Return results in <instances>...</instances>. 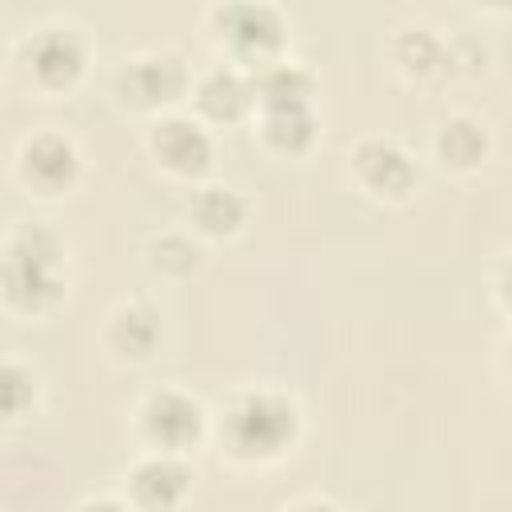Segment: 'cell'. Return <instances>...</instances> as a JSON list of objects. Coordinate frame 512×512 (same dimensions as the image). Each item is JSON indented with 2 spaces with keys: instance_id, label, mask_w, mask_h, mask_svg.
I'll list each match as a JSON object with an SVG mask.
<instances>
[{
  "instance_id": "6da1fadb",
  "label": "cell",
  "mask_w": 512,
  "mask_h": 512,
  "mask_svg": "<svg viewBox=\"0 0 512 512\" xmlns=\"http://www.w3.org/2000/svg\"><path fill=\"white\" fill-rule=\"evenodd\" d=\"M0 288L24 312H40L60 296V244L48 228L28 224L4 244Z\"/></svg>"
},
{
  "instance_id": "7a4b0ae2",
  "label": "cell",
  "mask_w": 512,
  "mask_h": 512,
  "mask_svg": "<svg viewBox=\"0 0 512 512\" xmlns=\"http://www.w3.org/2000/svg\"><path fill=\"white\" fill-rule=\"evenodd\" d=\"M296 436V404L280 392H244L224 416L228 452L240 460H272Z\"/></svg>"
},
{
  "instance_id": "3957f363",
  "label": "cell",
  "mask_w": 512,
  "mask_h": 512,
  "mask_svg": "<svg viewBox=\"0 0 512 512\" xmlns=\"http://www.w3.org/2000/svg\"><path fill=\"white\" fill-rule=\"evenodd\" d=\"M212 20H216V36L236 56H248V60L272 56L284 40V20L264 0H228V4L216 8Z\"/></svg>"
},
{
  "instance_id": "277c9868",
  "label": "cell",
  "mask_w": 512,
  "mask_h": 512,
  "mask_svg": "<svg viewBox=\"0 0 512 512\" xmlns=\"http://www.w3.org/2000/svg\"><path fill=\"white\" fill-rule=\"evenodd\" d=\"M184 64L168 52H156V56H136L120 68L116 76V92L132 104V108H160V104H172L180 92H184Z\"/></svg>"
},
{
  "instance_id": "5b68a950",
  "label": "cell",
  "mask_w": 512,
  "mask_h": 512,
  "mask_svg": "<svg viewBox=\"0 0 512 512\" xmlns=\"http://www.w3.org/2000/svg\"><path fill=\"white\" fill-rule=\"evenodd\" d=\"M204 428V408L184 396V392H156L148 404H144V432L152 444L176 452V448H188Z\"/></svg>"
},
{
  "instance_id": "8992f818",
  "label": "cell",
  "mask_w": 512,
  "mask_h": 512,
  "mask_svg": "<svg viewBox=\"0 0 512 512\" xmlns=\"http://www.w3.org/2000/svg\"><path fill=\"white\" fill-rule=\"evenodd\" d=\"M28 68L44 88H68L84 72V44L68 28H44L28 44Z\"/></svg>"
},
{
  "instance_id": "52a82bcc",
  "label": "cell",
  "mask_w": 512,
  "mask_h": 512,
  "mask_svg": "<svg viewBox=\"0 0 512 512\" xmlns=\"http://www.w3.org/2000/svg\"><path fill=\"white\" fill-rule=\"evenodd\" d=\"M352 168L376 196H404L412 188V160L392 140H360L352 152Z\"/></svg>"
},
{
  "instance_id": "ba28073f",
  "label": "cell",
  "mask_w": 512,
  "mask_h": 512,
  "mask_svg": "<svg viewBox=\"0 0 512 512\" xmlns=\"http://www.w3.org/2000/svg\"><path fill=\"white\" fill-rule=\"evenodd\" d=\"M20 172L44 192H60L76 176V148L60 132H40L20 148Z\"/></svg>"
},
{
  "instance_id": "9c48e42d",
  "label": "cell",
  "mask_w": 512,
  "mask_h": 512,
  "mask_svg": "<svg viewBox=\"0 0 512 512\" xmlns=\"http://www.w3.org/2000/svg\"><path fill=\"white\" fill-rule=\"evenodd\" d=\"M152 152L160 156V164L168 172L180 176H196L208 168L212 160V140L192 124V120H164L152 132Z\"/></svg>"
},
{
  "instance_id": "30bf717a",
  "label": "cell",
  "mask_w": 512,
  "mask_h": 512,
  "mask_svg": "<svg viewBox=\"0 0 512 512\" xmlns=\"http://www.w3.org/2000/svg\"><path fill=\"white\" fill-rule=\"evenodd\" d=\"M192 472L172 456H152L132 468V496L144 508H168L188 492Z\"/></svg>"
},
{
  "instance_id": "8fae6325",
  "label": "cell",
  "mask_w": 512,
  "mask_h": 512,
  "mask_svg": "<svg viewBox=\"0 0 512 512\" xmlns=\"http://www.w3.org/2000/svg\"><path fill=\"white\" fill-rule=\"evenodd\" d=\"M196 100L212 120H236L252 104V84L232 68H216L212 76H204Z\"/></svg>"
},
{
  "instance_id": "7c38bea8",
  "label": "cell",
  "mask_w": 512,
  "mask_h": 512,
  "mask_svg": "<svg viewBox=\"0 0 512 512\" xmlns=\"http://www.w3.org/2000/svg\"><path fill=\"white\" fill-rule=\"evenodd\" d=\"M316 136V120L308 104H272L264 108V140L280 152H300Z\"/></svg>"
},
{
  "instance_id": "4fadbf2b",
  "label": "cell",
  "mask_w": 512,
  "mask_h": 512,
  "mask_svg": "<svg viewBox=\"0 0 512 512\" xmlns=\"http://www.w3.org/2000/svg\"><path fill=\"white\" fill-rule=\"evenodd\" d=\"M436 148H440V160L444 164H452V168H476L484 160V152H488V136H484V128L476 120L456 116V120H448L440 128Z\"/></svg>"
},
{
  "instance_id": "5bb4252c",
  "label": "cell",
  "mask_w": 512,
  "mask_h": 512,
  "mask_svg": "<svg viewBox=\"0 0 512 512\" xmlns=\"http://www.w3.org/2000/svg\"><path fill=\"white\" fill-rule=\"evenodd\" d=\"M192 220L212 236L236 232L240 220H244V200L236 192H228V188H200L192 196Z\"/></svg>"
},
{
  "instance_id": "9a60e30c",
  "label": "cell",
  "mask_w": 512,
  "mask_h": 512,
  "mask_svg": "<svg viewBox=\"0 0 512 512\" xmlns=\"http://www.w3.org/2000/svg\"><path fill=\"white\" fill-rule=\"evenodd\" d=\"M160 328H156V316L148 308H120L112 316V328H108V344L120 352V356H148L152 344H156Z\"/></svg>"
},
{
  "instance_id": "2e32d148",
  "label": "cell",
  "mask_w": 512,
  "mask_h": 512,
  "mask_svg": "<svg viewBox=\"0 0 512 512\" xmlns=\"http://www.w3.org/2000/svg\"><path fill=\"white\" fill-rule=\"evenodd\" d=\"M252 96H260L264 108H272V104H308L312 80H308V72H300L296 64H272V68H264L260 80L252 84Z\"/></svg>"
},
{
  "instance_id": "e0dca14e",
  "label": "cell",
  "mask_w": 512,
  "mask_h": 512,
  "mask_svg": "<svg viewBox=\"0 0 512 512\" xmlns=\"http://www.w3.org/2000/svg\"><path fill=\"white\" fill-rule=\"evenodd\" d=\"M392 60L412 76H428L444 64V48L428 28H404L392 44Z\"/></svg>"
},
{
  "instance_id": "ac0fdd59",
  "label": "cell",
  "mask_w": 512,
  "mask_h": 512,
  "mask_svg": "<svg viewBox=\"0 0 512 512\" xmlns=\"http://www.w3.org/2000/svg\"><path fill=\"white\" fill-rule=\"evenodd\" d=\"M32 396H36L32 376L20 364L0 360V416H20L32 404Z\"/></svg>"
},
{
  "instance_id": "d6986e66",
  "label": "cell",
  "mask_w": 512,
  "mask_h": 512,
  "mask_svg": "<svg viewBox=\"0 0 512 512\" xmlns=\"http://www.w3.org/2000/svg\"><path fill=\"white\" fill-rule=\"evenodd\" d=\"M152 260L156 268H168V272H188L196 264V248L184 240V236H164L152 244Z\"/></svg>"
},
{
  "instance_id": "ffe728a7",
  "label": "cell",
  "mask_w": 512,
  "mask_h": 512,
  "mask_svg": "<svg viewBox=\"0 0 512 512\" xmlns=\"http://www.w3.org/2000/svg\"><path fill=\"white\" fill-rule=\"evenodd\" d=\"M484 4H492V8H504V0H484Z\"/></svg>"
}]
</instances>
